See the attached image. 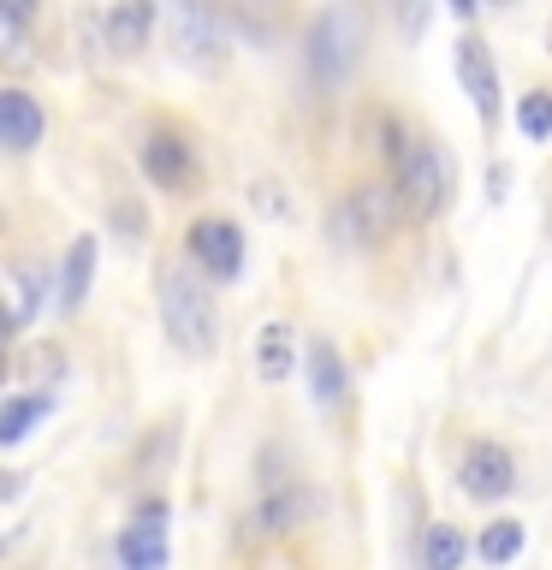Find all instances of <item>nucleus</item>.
<instances>
[{
	"label": "nucleus",
	"instance_id": "nucleus-13",
	"mask_svg": "<svg viewBox=\"0 0 552 570\" xmlns=\"http://www.w3.org/2000/svg\"><path fill=\"white\" fill-rule=\"evenodd\" d=\"M309 392H315L321 410H338V404H345V392H351L345 356H338L327 338H315V345H309Z\"/></svg>",
	"mask_w": 552,
	"mask_h": 570
},
{
	"label": "nucleus",
	"instance_id": "nucleus-19",
	"mask_svg": "<svg viewBox=\"0 0 552 570\" xmlns=\"http://www.w3.org/2000/svg\"><path fill=\"white\" fill-rule=\"evenodd\" d=\"M516 131H523L529 142L552 137V89H529V96H516Z\"/></svg>",
	"mask_w": 552,
	"mask_h": 570
},
{
	"label": "nucleus",
	"instance_id": "nucleus-10",
	"mask_svg": "<svg viewBox=\"0 0 552 570\" xmlns=\"http://www.w3.org/2000/svg\"><path fill=\"white\" fill-rule=\"evenodd\" d=\"M142 178L160 185V190H190V178H196L190 142L172 137V131H155L149 142H142Z\"/></svg>",
	"mask_w": 552,
	"mask_h": 570
},
{
	"label": "nucleus",
	"instance_id": "nucleus-9",
	"mask_svg": "<svg viewBox=\"0 0 552 570\" xmlns=\"http://www.w3.org/2000/svg\"><path fill=\"white\" fill-rule=\"evenodd\" d=\"M119 564L131 570H160L167 564V505H142V517L114 541Z\"/></svg>",
	"mask_w": 552,
	"mask_h": 570
},
{
	"label": "nucleus",
	"instance_id": "nucleus-24",
	"mask_svg": "<svg viewBox=\"0 0 552 570\" xmlns=\"http://www.w3.org/2000/svg\"><path fill=\"white\" fill-rule=\"evenodd\" d=\"M12 60V48H7V36H0V66H7Z\"/></svg>",
	"mask_w": 552,
	"mask_h": 570
},
{
	"label": "nucleus",
	"instance_id": "nucleus-3",
	"mask_svg": "<svg viewBox=\"0 0 552 570\" xmlns=\"http://www.w3.org/2000/svg\"><path fill=\"white\" fill-rule=\"evenodd\" d=\"M303 60H309L315 83L338 89L356 71V60H363V18H356L351 7H327L309 24V42H303Z\"/></svg>",
	"mask_w": 552,
	"mask_h": 570
},
{
	"label": "nucleus",
	"instance_id": "nucleus-23",
	"mask_svg": "<svg viewBox=\"0 0 552 570\" xmlns=\"http://www.w3.org/2000/svg\"><path fill=\"white\" fill-rule=\"evenodd\" d=\"M452 12H457V18H475V12H481V0H452Z\"/></svg>",
	"mask_w": 552,
	"mask_h": 570
},
{
	"label": "nucleus",
	"instance_id": "nucleus-14",
	"mask_svg": "<svg viewBox=\"0 0 552 570\" xmlns=\"http://www.w3.org/2000/svg\"><path fill=\"white\" fill-rule=\"evenodd\" d=\"M292 363H297L292 327H285V321H267L262 345H256V374H262V381H292Z\"/></svg>",
	"mask_w": 552,
	"mask_h": 570
},
{
	"label": "nucleus",
	"instance_id": "nucleus-12",
	"mask_svg": "<svg viewBox=\"0 0 552 570\" xmlns=\"http://www.w3.org/2000/svg\"><path fill=\"white\" fill-rule=\"evenodd\" d=\"M155 30V0H114L107 7V48L114 53H142Z\"/></svg>",
	"mask_w": 552,
	"mask_h": 570
},
{
	"label": "nucleus",
	"instance_id": "nucleus-27",
	"mask_svg": "<svg viewBox=\"0 0 552 570\" xmlns=\"http://www.w3.org/2000/svg\"><path fill=\"white\" fill-rule=\"evenodd\" d=\"M546 53H552V24H546Z\"/></svg>",
	"mask_w": 552,
	"mask_h": 570
},
{
	"label": "nucleus",
	"instance_id": "nucleus-25",
	"mask_svg": "<svg viewBox=\"0 0 552 570\" xmlns=\"http://www.w3.org/2000/svg\"><path fill=\"white\" fill-rule=\"evenodd\" d=\"M0 381H7V345H0Z\"/></svg>",
	"mask_w": 552,
	"mask_h": 570
},
{
	"label": "nucleus",
	"instance_id": "nucleus-11",
	"mask_svg": "<svg viewBox=\"0 0 552 570\" xmlns=\"http://www.w3.org/2000/svg\"><path fill=\"white\" fill-rule=\"evenodd\" d=\"M42 107L24 89H0V149H36L42 142Z\"/></svg>",
	"mask_w": 552,
	"mask_h": 570
},
{
	"label": "nucleus",
	"instance_id": "nucleus-26",
	"mask_svg": "<svg viewBox=\"0 0 552 570\" xmlns=\"http://www.w3.org/2000/svg\"><path fill=\"white\" fill-rule=\"evenodd\" d=\"M546 238H552V196H546Z\"/></svg>",
	"mask_w": 552,
	"mask_h": 570
},
{
	"label": "nucleus",
	"instance_id": "nucleus-20",
	"mask_svg": "<svg viewBox=\"0 0 552 570\" xmlns=\"http://www.w3.org/2000/svg\"><path fill=\"white\" fill-rule=\"evenodd\" d=\"M36 416H48V392H30V399H18V404H7V410H0V445L24 440Z\"/></svg>",
	"mask_w": 552,
	"mask_h": 570
},
{
	"label": "nucleus",
	"instance_id": "nucleus-4",
	"mask_svg": "<svg viewBox=\"0 0 552 570\" xmlns=\"http://www.w3.org/2000/svg\"><path fill=\"white\" fill-rule=\"evenodd\" d=\"M404 220L398 208V190L392 185H356L345 203L333 208V238L338 244H356V249H374L392 238V226Z\"/></svg>",
	"mask_w": 552,
	"mask_h": 570
},
{
	"label": "nucleus",
	"instance_id": "nucleus-16",
	"mask_svg": "<svg viewBox=\"0 0 552 570\" xmlns=\"http://www.w3.org/2000/svg\"><path fill=\"white\" fill-rule=\"evenodd\" d=\"M303 517H309V493H303V488H279V493L262 499L256 523H262V534H292Z\"/></svg>",
	"mask_w": 552,
	"mask_h": 570
},
{
	"label": "nucleus",
	"instance_id": "nucleus-21",
	"mask_svg": "<svg viewBox=\"0 0 552 570\" xmlns=\"http://www.w3.org/2000/svg\"><path fill=\"white\" fill-rule=\"evenodd\" d=\"M392 24H398L404 42H416V36L427 30V18H434V0H386Z\"/></svg>",
	"mask_w": 552,
	"mask_h": 570
},
{
	"label": "nucleus",
	"instance_id": "nucleus-2",
	"mask_svg": "<svg viewBox=\"0 0 552 570\" xmlns=\"http://www.w3.org/2000/svg\"><path fill=\"white\" fill-rule=\"evenodd\" d=\"M392 190H398V208L410 220H440L452 203V160L440 142L404 137V149L392 155Z\"/></svg>",
	"mask_w": 552,
	"mask_h": 570
},
{
	"label": "nucleus",
	"instance_id": "nucleus-6",
	"mask_svg": "<svg viewBox=\"0 0 552 570\" xmlns=\"http://www.w3.org/2000/svg\"><path fill=\"white\" fill-rule=\"evenodd\" d=\"M457 488L470 499H487L493 505V499H505L516 488V458L499 440H475L470 452H463V463H457Z\"/></svg>",
	"mask_w": 552,
	"mask_h": 570
},
{
	"label": "nucleus",
	"instance_id": "nucleus-1",
	"mask_svg": "<svg viewBox=\"0 0 552 570\" xmlns=\"http://www.w3.org/2000/svg\"><path fill=\"white\" fill-rule=\"evenodd\" d=\"M155 297H160V321H167L172 345L185 356H208L214 345H220V315H214V297L208 285L190 274V267H160L155 279Z\"/></svg>",
	"mask_w": 552,
	"mask_h": 570
},
{
	"label": "nucleus",
	"instance_id": "nucleus-5",
	"mask_svg": "<svg viewBox=\"0 0 552 570\" xmlns=\"http://www.w3.org/2000/svg\"><path fill=\"white\" fill-rule=\"evenodd\" d=\"M457 83H463V96L475 101V114L481 125H499V107H505V89H499V66H493V48L481 42L475 30H463L457 36Z\"/></svg>",
	"mask_w": 552,
	"mask_h": 570
},
{
	"label": "nucleus",
	"instance_id": "nucleus-7",
	"mask_svg": "<svg viewBox=\"0 0 552 570\" xmlns=\"http://www.w3.org/2000/svg\"><path fill=\"white\" fill-rule=\"evenodd\" d=\"M190 262L203 267L208 279H238L244 267V232L220 220V214H208V220L190 226Z\"/></svg>",
	"mask_w": 552,
	"mask_h": 570
},
{
	"label": "nucleus",
	"instance_id": "nucleus-17",
	"mask_svg": "<svg viewBox=\"0 0 552 570\" xmlns=\"http://www.w3.org/2000/svg\"><path fill=\"white\" fill-rule=\"evenodd\" d=\"M523 541H529V534H523V523H516V517H493V523L481 529L475 552H481L487 564H511L516 552H523Z\"/></svg>",
	"mask_w": 552,
	"mask_h": 570
},
{
	"label": "nucleus",
	"instance_id": "nucleus-15",
	"mask_svg": "<svg viewBox=\"0 0 552 570\" xmlns=\"http://www.w3.org/2000/svg\"><path fill=\"white\" fill-rule=\"evenodd\" d=\"M89 279H96V238H78L60 267V309H78L89 297Z\"/></svg>",
	"mask_w": 552,
	"mask_h": 570
},
{
	"label": "nucleus",
	"instance_id": "nucleus-8",
	"mask_svg": "<svg viewBox=\"0 0 552 570\" xmlns=\"http://www.w3.org/2000/svg\"><path fill=\"white\" fill-rule=\"evenodd\" d=\"M172 18H178V53L190 66H220L226 60V36H220V18H214L208 0H172Z\"/></svg>",
	"mask_w": 552,
	"mask_h": 570
},
{
	"label": "nucleus",
	"instance_id": "nucleus-18",
	"mask_svg": "<svg viewBox=\"0 0 552 570\" xmlns=\"http://www.w3.org/2000/svg\"><path fill=\"white\" fill-rule=\"evenodd\" d=\"M463 559H470V541H463L452 523H434L422 534V564L427 570H457Z\"/></svg>",
	"mask_w": 552,
	"mask_h": 570
},
{
	"label": "nucleus",
	"instance_id": "nucleus-22",
	"mask_svg": "<svg viewBox=\"0 0 552 570\" xmlns=\"http://www.w3.org/2000/svg\"><path fill=\"white\" fill-rule=\"evenodd\" d=\"M30 18H36V0H0V24L7 30H24Z\"/></svg>",
	"mask_w": 552,
	"mask_h": 570
}]
</instances>
